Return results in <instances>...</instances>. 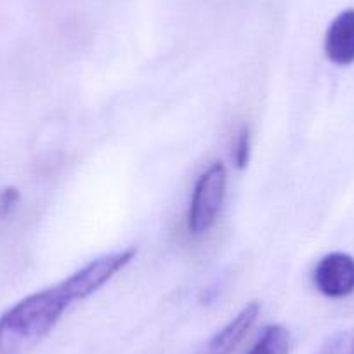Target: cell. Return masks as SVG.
<instances>
[{"mask_svg":"<svg viewBox=\"0 0 354 354\" xmlns=\"http://www.w3.org/2000/svg\"><path fill=\"white\" fill-rule=\"evenodd\" d=\"M318 354H354V328L330 337Z\"/></svg>","mask_w":354,"mask_h":354,"instance_id":"obj_8","label":"cell"},{"mask_svg":"<svg viewBox=\"0 0 354 354\" xmlns=\"http://www.w3.org/2000/svg\"><path fill=\"white\" fill-rule=\"evenodd\" d=\"M261 313L259 302H250L245 306L224 328H221L216 335L210 339L207 346V354H231L238 347V344L245 339L248 330L254 326Z\"/></svg>","mask_w":354,"mask_h":354,"instance_id":"obj_6","label":"cell"},{"mask_svg":"<svg viewBox=\"0 0 354 354\" xmlns=\"http://www.w3.org/2000/svg\"><path fill=\"white\" fill-rule=\"evenodd\" d=\"M290 332L283 325H270L247 354H290Z\"/></svg>","mask_w":354,"mask_h":354,"instance_id":"obj_7","label":"cell"},{"mask_svg":"<svg viewBox=\"0 0 354 354\" xmlns=\"http://www.w3.org/2000/svg\"><path fill=\"white\" fill-rule=\"evenodd\" d=\"M233 160L236 169L240 170H243L250 162V131H248L247 125H243L238 132L236 141H234Z\"/></svg>","mask_w":354,"mask_h":354,"instance_id":"obj_9","label":"cell"},{"mask_svg":"<svg viewBox=\"0 0 354 354\" xmlns=\"http://www.w3.org/2000/svg\"><path fill=\"white\" fill-rule=\"evenodd\" d=\"M71 304L59 287L35 292L0 316V354H26L53 332Z\"/></svg>","mask_w":354,"mask_h":354,"instance_id":"obj_1","label":"cell"},{"mask_svg":"<svg viewBox=\"0 0 354 354\" xmlns=\"http://www.w3.org/2000/svg\"><path fill=\"white\" fill-rule=\"evenodd\" d=\"M227 170L223 162H214L200 174L193 188L188 209V231L195 236L205 234L216 224L226 200Z\"/></svg>","mask_w":354,"mask_h":354,"instance_id":"obj_2","label":"cell"},{"mask_svg":"<svg viewBox=\"0 0 354 354\" xmlns=\"http://www.w3.org/2000/svg\"><path fill=\"white\" fill-rule=\"evenodd\" d=\"M136 255H138L136 248H127V250L111 252V254L93 259L84 268L64 278L59 287L63 288L71 304L77 301H84L88 295L100 290L103 285H106L115 274L124 270L125 266L131 264Z\"/></svg>","mask_w":354,"mask_h":354,"instance_id":"obj_3","label":"cell"},{"mask_svg":"<svg viewBox=\"0 0 354 354\" xmlns=\"http://www.w3.org/2000/svg\"><path fill=\"white\" fill-rule=\"evenodd\" d=\"M19 200V193L16 188H6L0 193V217H6L16 207Z\"/></svg>","mask_w":354,"mask_h":354,"instance_id":"obj_10","label":"cell"},{"mask_svg":"<svg viewBox=\"0 0 354 354\" xmlns=\"http://www.w3.org/2000/svg\"><path fill=\"white\" fill-rule=\"evenodd\" d=\"M325 56L337 66L354 63V9L340 12L325 35Z\"/></svg>","mask_w":354,"mask_h":354,"instance_id":"obj_5","label":"cell"},{"mask_svg":"<svg viewBox=\"0 0 354 354\" xmlns=\"http://www.w3.org/2000/svg\"><path fill=\"white\" fill-rule=\"evenodd\" d=\"M316 290L328 299H344L354 294V257L332 252L318 261L313 271Z\"/></svg>","mask_w":354,"mask_h":354,"instance_id":"obj_4","label":"cell"}]
</instances>
